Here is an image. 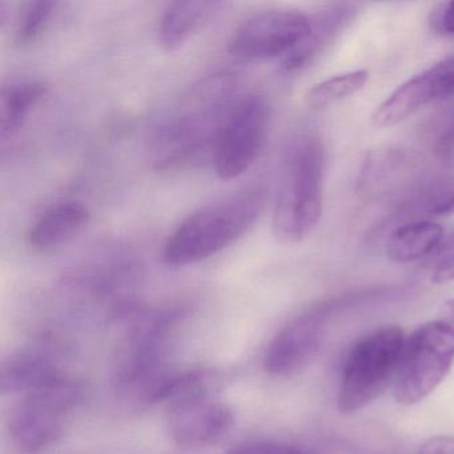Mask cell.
<instances>
[{
	"mask_svg": "<svg viewBox=\"0 0 454 454\" xmlns=\"http://www.w3.org/2000/svg\"><path fill=\"white\" fill-rule=\"evenodd\" d=\"M238 100V79L232 73L212 74L192 84L153 132V166L172 171L214 156L220 132Z\"/></svg>",
	"mask_w": 454,
	"mask_h": 454,
	"instance_id": "6da1fadb",
	"label": "cell"
},
{
	"mask_svg": "<svg viewBox=\"0 0 454 454\" xmlns=\"http://www.w3.org/2000/svg\"><path fill=\"white\" fill-rule=\"evenodd\" d=\"M421 159L411 148L384 145L366 155L358 176V191L366 198L411 195L422 176Z\"/></svg>",
	"mask_w": 454,
	"mask_h": 454,
	"instance_id": "7c38bea8",
	"label": "cell"
},
{
	"mask_svg": "<svg viewBox=\"0 0 454 454\" xmlns=\"http://www.w3.org/2000/svg\"><path fill=\"white\" fill-rule=\"evenodd\" d=\"M58 364L42 350H22L10 356L2 366L0 387L4 395H22L67 381Z\"/></svg>",
	"mask_w": 454,
	"mask_h": 454,
	"instance_id": "9a60e30c",
	"label": "cell"
},
{
	"mask_svg": "<svg viewBox=\"0 0 454 454\" xmlns=\"http://www.w3.org/2000/svg\"><path fill=\"white\" fill-rule=\"evenodd\" d=\"M435 214H454V193L443 201L442 206L437 209Z\"/></svg>",
	"mask_w": 454,
	"mask_h": 454,
	"instance_id": "484cf974",
	"label": "cell"
},
{
	"mask_svg": "<svg viewBox=\"0 0 454 454\" xmlns=\"http://www.w3.org/2000/svg\"><path fill=\"white\" fill-rule=\"evenodd\" d=\"M265 201L264 185L252 184L193 212L167 239L164 262L185 267L219 254L254 227Z\"/></svg>",
	"mask_w": 454,
	"mask_h": 454,
	"instance_id": "7a4b0ae2",
	"label": "cell"
},
{
	"mask_svg": "<svg viewBox=\"0 0 454 454\" xmlns=\"http://www.w3.org/2000/svg\"><path fill=\"white\" fill-rule=\"evenodd\" d=\"M91 212L82 201L65 200L47 208L31 225L27 243L34 251L50 254L75 240L89 225Z\"/></svg>",
	"mask_w": 454,
	"mask_h": 454,
	"instance_id": "5bb4252c",
	"label": "cell"
},
{
	"mask_svg": "<svg viewBox=\"0 0 454 454\" xmlns=\"http://www.w3.org/2000/svg\"><path fill=\"white\" fill-rule=\"evenodd\" d=\"M446 313H448V317L450 318L451 323L454 324V299L446 302Z\"/></svg>",
	"mask_w": 454,
	"mask_h": 454,
	"instance_id": "4316f807",
	"label": "cell"
},
{
	"mask_svg": "<svg viewBox=\"0 0 454 454\" xmlns=\"http://www.w3.org/2000/svg\"><path fill=\"white\" fill-rule=\"evenodd\" d=\"M429 26L441 36H454V2H442L433 7Z\"/></svg>",
	"mask_w": 454,
	"mask_h": 454,
	"instance_id": "603a6c76",
	"label": "cell"
},
{
	"mask_svg": "<svg viewBox=\"0 0 454 454\" xmlns=\"http://www.w3.org/2000/svg\"><path fill=\"white\" fill-rule=\"evenodd\" d=\"M369 73L365 70L350 71L332 76L316 84L307 95V103L315 110L329 107L365 87Z\"/></svg>",
	"mask_w": 454,
	"mask_h": 454,
	"instance_id": "ffe728a7",
	"label": "cell"
},
{
	"mask_svg": "<svg viewBox=\"0 0 454 454\" xmlns=\"http://www.w3.org/2000/svg\"><path fill=\"white\" fill-rule=\"evenodd\" d=\"M443 230L429 220L398 225L387 239L385 254L400 264L417 262L429 254L442 240Z\"/></svg>",
	"mask_w": 454,
	"mask_h": 454,
	"instance_id": "d6986e66",
	"label": "cell"
},
{
	"mask_svg": "<svg viewBox=\"0 0 454 454\" xmlns=\"http://www.w3.org/2000/svg\"><path fill=\"white\" fill-rule=\"evenodd\" d=\"M450 97H454V54L398 86L377 106L372 121L380 129H390L427 106Z\"/></svg>",
	"mask_w": 454,
	"mask_h": 454,
	"instance_id": "30bf717a",
	"label": "cell"
},
{
	"mask_svg": "<svg viewBox=\"0 0 454 454\" xmlns=\"http://www.w3.org/2000/svg\"><path fill=\"white\" fill-rule=\"evenodd\" d=\"M235 425V413L224 401L211 395H198L168 406L167 429L183 448H206L227 437Z\"/></svg>",
	"mask_w": 454,
	"mask_h": 454,
	"instance_id": "8fae6325",
	"label": "cell"
},
{
	"mask_svg": "<svg viewBox=\"0 0 454 454\" xmlns=\"http://www.w3.org/2000/svg\"><path fill=\"white\" fill-rule=\"evenodd\" d=\"M432 281L434 284H448L454 281V235L446 241L441 249L440 256L435 262L432 273Z\"/></svg>",
	"mask_w": 454,
	"mask_h": 454,
	"instance_id": "cb8c5ba5",
	"label": "cell"
},
{
	"mask_svg": "<svg viewBox=\"0 0 454 454\" xmlns=\"http://www.w3.org/2000/svg\"><path fill=\"white\" fill-rule=\"evenodd\" d=\"M454 363V325L430 321L419 326L405 340L395 398L403 405H414L427 398L450 371Z\"/></svg>",
	"mask_w": 454,
	"mask_h": 454,
	"instance_id": "8992f818",
	"label": "cell"
},
{
	"mask_svg": "<svg viewBox=\"0 0 454 454\" xmlns=\"http://www.w3.org/2000/svg\"><path fill=\"white\" fill-rule=\"evenodd\" d=\"M268 121L270 107L262 95L239 98L212 156L220 179H238L254 166L264 145Z\"/></svg>",
	"mask_w": 454,
	"mask_h": 454,
	"instance_id": "ba28073f",
	"label": "cell"
},
{
	"mask_svg": "<svg viewBox=\"0 0 454 454\" xmlns=\"http://www.w3.org/2000/svg\"><path fill=\"white\" fill-rule=\"evenodd\" d=\"M419 454H454V435H435L422 443Z\"/></svg>",
	"mask_w": 454,
	"mask_h": 454,
	"instance_id": "d4e9b609",
	"label": "cell"
},
{
	"mask_svg": "<svg viewBox=\"0 0 454 454\" xmlns=\"http://www.w3.org/2000/svg\"><path fill=\"white\" fill-rule=\"evenodd\" d=\"M405 336L395 325L382 326L352 348L340 381L337 409L352 414L373 403L397 376Z\"/></svg>",
	"mask_w": 454,
	"mask_h": 454,
	"instance_id": "277c9868",
	"label": "cell"
},
{
	"mask_svg": "<svg viewBox=\"0 0 454 454\" xmlns=\"http://www.w3.org/2000/svg\"><path fill=\"white\" fill-rule=\"evenodd\" d=\"M82 398L79 385L62 384L20 395L7 417V430L20 454H41L62 438Z\"/></svg>",
	"mask_w": 454,
	"mask_h": 454,
	"instance_id": "5b68a950",
	"label": "cell"
},
{
	"mask_svg": "<svg viewBox=\"0 0 454 454\" xmlns=\"http://www.w3.org/2000/svg\"><path fill=\"white\" fill-rule=\"evenodd\" d=\"M180 318L176 309L159 310L132 324L121 339L113 363V382L118 389L142 387L145 395L160 373L169 336Z\"/></svg>",
	"mask_w": 454,
	"mask_h": 454,
	"instance_id": "52a82bcc",
	"label": "cell"
},
{
	"mask_svg": "<svg viewBox=\"0 0 454 454\" xmlns=\"http://www.w3.org/2000/svg\"><path fill=\"white\" fill-rule=\"evenodd\" d=\"M224 4L220 2H174L159 23V42L166 51L182 49Z\"/></svg>",
	"mask_w": 454,
	"mask_h": 454,
	"instance_id": "2e32d148",
	"label": "cell"
},
{
	"mask_svg": "<svg viewBox=\"0 0 454 454\" xmlns=\"http://www.w3.org/2000/svg\"><path fill=\"white\" fill-rule=\"evenodd\" d=\"M325 316L320 310L302 313L280 329L268 345L264 369L273 377H286L307 365L324 339Z\"/></svg>",
	"mask_w": 454,
	"mask_h": 454,
	"instance_id": "4fadbf2b",
	"label": "cell"
},
{
	"mask_svg": "<svg viewBox=\"0 0 454 454\" xmlns=\"http://www.w3.org/2000/svg\"><path fill=\"white\" fill-rule=\"evenodd\" d=\"M46 94V84L36 79H14L4 84L0 97V137L4 142L20 134Z\"/></svg>",
	"mask_w": 454,
	"mask_h": 454,
	"instance_id": "e0dca14e",
	"label": "cell"
},
{
	"mask_svg": "<svg viewBox=\"0 0 454 454\" xmlns=\"http://www.w3.org/2000/svg\"><path fill=\"white\" fill-rule=\"evenodd\" d=\"M355 12L356 6L353 4H344V6L333 7L321 12L317 18L312 20V31L309 36L288 57L284 58L281 70L286 74H294L310 66L317 55L325 49L328 42H331L334 35L352 20Z\"/></svg>",
	"mask_w": 454,
	"mask_h": 454,
	"instance_id": "ac0fdd59",
	"label": "cell"
},
{
	"mask_svg": "<svg viewBox=\"0 0 454 454\" xmlns=\"http://www.w3.org/2000/svg\"><path fill=\"white\" fill-rule=\"evenodd\" d=\"M312 31V18L292 10H267L247 20L233 34L231 55L247 60L288 57Z\"/></svg>",
	"mask_w": 454,
	"mask_h": 454,
	"instance_id": "9c48e42d",
	"label": "cell"
},
{
	"mask_svg": "<svg viewBox=\"0 0 454 454\" xmlns=\"http://www.w3.org/2000/svg\"><path fill=\"white\" fill-rule=\"evenodd\" d=\"M57 2H30L23 6L17 22V43L26 47L42 38L57 12Z\"/></svg>",
	"mask_w": 454,
	"mask_h": 454,
	"instance_id": "44dd1931",
	"label": "cell"
},
{
	"mask_svg": "<svg viewBox=\"0 0 454 454\" xmlns=\"http://www.w3.org/2000/svg\"><path fill=\"white\" fill-rule=\"evenodd\" d=\"M228 454H312L301 446L278 441H249L233 448Z\"/></svg>",
	"mask_w": 454,
	"mask_h": 454,
	"instance_id": "7402d4cb",
	"label": "cell"
},
{
	"mask_svg": "<svg viewBox=\"0 0 454 454\" xmlns=\"http://www.w3.org/2000/svg\"><path fill=\"white\" fill-rule=\"evenodd\" d=\"M323 140L312 132L297 135L284 153L273 212L276 236L284 243L302 240L323 214Z\"/></svg>",
	"mask_w": 454,
	"mask_h": 454,
	"instance_id": "3957f363",
	"label": "cell"
}]
</instances>
